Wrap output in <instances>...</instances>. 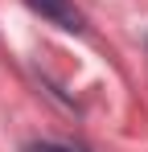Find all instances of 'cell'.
<instances>
[{
  "label": "cell",
  "instance_id": "obj_1",
  "mask_svg": "<svg viewBox=\"0 0 148 152\" xmlns=\"http://www.w3.org/2000/svg\"><path fill=\"white\" fill-rule=\"evenodd\" d=\"M33 12H41L49 25H58V29H66V33H82L86 29V17L74 8V0H25Z\"/></svg>",
  "mask_w": 148,
  "mask_h": 152
},
{
  "label": "cell",
  "instance_id": "obj_2",
  "mask_svg": "<svg viewBox=\"0 0 148 152\" xmlns=\"http://www.w3.org/2000/svg\"><path fill=\"white\" fill-rule=\"evenodd\" d=\"M25 152H74V148H62V144H25Z\"/></svg>",
  "mask_w": 148,
  "mask_h": 152
}]
</instances>
